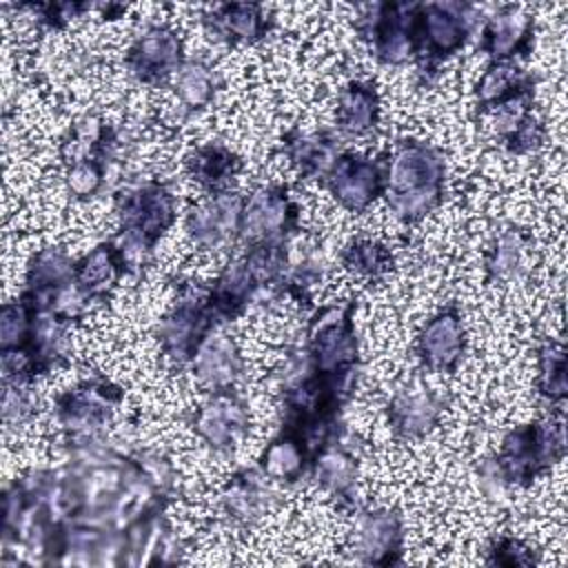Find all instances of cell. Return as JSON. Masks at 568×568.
Wrapping results in <instances>:
<instances>
[{"instance_id":"6da1fadb","label":"cell","mask_w":568,"mask_h":568,"mask_svg":"<svg viewBox=\"0 0 568 568\" xmlns=\"http://www.w3.org/2000/svg\"><path fill=\"white\" fill-rule=\"evenodd\" d=\"M446 160L428 142L404 140L386 160V204L404 224H417L444 200Z\"/></svg>"},{"instance_id":"7a4b0ae2","label":"cell","mask_w":568,"mask_h":568,"mask_svg":"<svg viewBox=\"0 0 568 568\" xmlns=\"http://www.w3.org/2000/svg\"><path fill=\"white\" fill-rule=\"evenodd\" d=\"M115 213L120 220L118 242L135 266V257L155 248L160 237L178 217L175 195L160 178L133 184L115 195Z\"/></svg>"},{"instance_id":"3957f363","label":"cell","mask_w":568,"mask_h":568,"mask_svg":"<svg viewBox=\"0 0 568 568\" xmlns=\"http://www.w3.org/2000/svg\"><path fill=\"white\" fill-rule=\"evenodd\" d=\"M566 455L564 417L537 419L515 426L501 439L493 464L501 484L530 486Z\"/></svg>"},{"instance_id":"277c9868","label":"cell","mask_w":568,"mask_h":568,"mask_svg":"<svg viewBox=\"0 0 568 568\" xmlns=\"http://www.w3.org/2000/svg\"><path fill=\"white\" fill-rule=\"evenodd\" d=\"M311 371L326 377L359 375V342L355 333V302H335L315 311L308 320L302 346Z\"/></svg>"},{"instance_id":"5b68a950","label":"cell","mask_w":568,"mask_h":568,"mask_svg":"<svg viewBox=\"0 0 568 568\" xmlns=\"http://www.w3.org/2000/svg\"><path fill=\"white\" fill-rule=\"evenodd\" d=\"M419 2H379L355 20L362 40L382 64H406L419 58Z\"/></svg>"},{"instance_id":"8992f818","label":"cell","mask_w":568,"mask_h":568,"mask_svg":"<svg viewBox=\"0 0 568 568\" xmlns=\"http://www.w3.org/2000/svg\"><path fill=\"white\" fill-rule=\"evenodd\" d=\"M475 9L464 2H419V67L435 71L444 60L455 55L473 31Z\"/></svg>"},{"instance_id":"52a82bcc","label":"cell","mask_w":568,"mask_h":568,"mask_svg":"<svg viewBox=\"0 0 568 568\" xmlns=\"http://www.w3.org/2000/svg\"><path fill=\"white\" fill-rule=\"evenodd\" d=\"M222 322L213 313L204 293L182 295L160 320L155 337L162 353L175 364H189L197 348L213 335Z\"/></svg>"},{"instance_id":"ba28073f","label":"cell","mask_w":568,"mask_h":568,"mask_svg":"<svg viewBox=\"0 0 568 568\" xmlns=\"http://www.w3.org/2000/svg\"><path fill=\"white\" fill-rule=\"evenodd\" d=\"M122 388L106 377L82 379L78 386L55 397V419L64 437L100 435L113 410L122 402Z\"/></svg>"},{"instance_id":"9c48e42d","label":"cell","mask_w":568,"mask_h":568,"mask_svg":"<svg viewBox=\"0 0 568 568\" xmlns=\"http://www.w3.org/2000/svg\"><path fill=\"white\" fill-rule=\"evenodd\" d=\"M300 229V206L286 184H266L244 197L237 240L255 242H288Z\"/></svg>"},{"instance_id":"30bf717a","label":"cell","mask_w":568,"mask_h":568,"mask_svg":"<svg viewBox=\"0 0 568 568\" xmlns=\"http://www.w3.org/2000/svg\"><path fill=\"white\" fill-rule=\"evenodd\" d=\"M320 182L344 211L364 213L386 193V160L342 151Z\"/></svg>"},{"instance_id":"8fae6325","label":"cell","mask_w":568,"mask_h":568,"mask_svg":"<svg viewBox=\"0 0 568 568\" xmlns=\"http://www.w3.org/2000/svg\"><path fill=\"white\" fill-rule=\"evenodd\" d=\"M182 36L166 24L146 27L124 53V67L142 84H164L184 62Z\"/></svg>"},{"instance_id":"7c38bea8","label":"cell","mask_w":568,"mask_h":568,"mask_svg":"<svg viewBox=\"0 0 568 568\" xmlns=\"http://www.w3.org/2000/svg\"><path fill=\"white\" fill-rule=\"evenodd\" d=\"M251 413L233 390L211 393L193 417V430L215 453H233L248 435Z\"/></svg>"},{"instance_id":"4fadbf2b","label":"cell","mask_w":568,"mask_h":568,"mask_svg":"<svg viewBox=\"0 0 568 568\" xmlns=\"http://www.w3.org/2000/svg\"><path fill=\"white\" fill-rule=\"evenodd\" d=\"M415 353L433 373H453L466 355V326L459 308L448 304L426 320L417 333Z\"/></svg>"},{"instance_id":"5bb4252c","label":"cell","mask_w":568,"mask_h":568,"mask_svg":"<svg viewBox=\"0 0 568 568\" xmlns=\"http://www.w3.org/2000/svg\"><path fill=\"white\" fill-rule=\"evenodd\" d=\"M404 537V521L395 510H366L353 530V552L362 564L393 566L402 561Z\"/></svg>"},{"instance_id":"9a60e30c","label":"cell","mask_w":568,"mask_h":568,"mask_svg":"<svg viewBox=\"0 0 568 568\" xmlns=\"http://www.w3.org/2000/svg\"><path fill=\"white\" fill-rule=\"evenodd\" d=\"M244 195L235 191H220L206 195L202 202L189 209L184 229L195 246L213 248L226 240L240 235Z\"/></svg>"},{"instance_id":"2e32d148","label":"cell","mask_w":568,"mask_h":568,"mask_svg":"<svg viewBox=\"0 0 568 568\" xmlns=\"http://www.w3.org/2000/svg\"><path fill=\"white\" fill-rule=\"evenodd\" d=\"M133 271V264L120 242L106 240L95 244L89 253L75 260L73 288L84 304L104 302L118 282Z\"/></svg>"},{"instance_id":"e0dca14e","label":"cell","mask_w":568,"mask_h":568,"mask_svg":"<svg viewBox=\"0 0 568 568\" xmlns=\"http://www.w3.org/2000/svg\"><path fill=\"white\" fill-rule=\"evenodd\" d=\"M535 44V18L517 7H501L488 16L479 31V49L490 62H515L530 55Z\"/></svg>"},{"instance_id":"ac0fdd59","label":"cell","mask_w":568,"mask_h":568,"mask_svg":"<svg viewBox=\"0 0 568 568\" xmlns=\"http://www.w3.org/2000/svg\"><path fill=\"white\" fill-rule=\"evenodd\" d=\"M264 286L266 282L255 271V266L244 255H240L217 273L204 295L217 320L226 324L240 317Z\"/></svg>"},{"instance_id":"d6986e66","label":"cell","mask_w":568,"mask_h":568,"mask_svg":"<svg viewBox=\"0 0 568 568\" xmlns=\"http://www.w3.org/2000/svg\"><path fill=\"white\" fill-rule=\"evenodd\" d=\"M204 31L226 44H255L273 29V18L251 2L215 4L202 16Z\"/></svg>"},{"instance_id":"ffe728a7","label":"cell","mask_w":568,"mask_h":568,"mask_svg":"<svg viewBox=\"0 0 568 568\" xmlns=\"http://www.w3.org/2000/svg\"><path fill=\"white\" fill-rule=\"evenodd\" d=\"M73 271L75 260L64 248L44 246L27 266L22 295L31 300L36 308H51L60 295L73 286Z\"/></svg>"},{"instance_id":"44dd1931","label":"cell","mask_w":568,"mask_h":568,"mask_svg":"<svg viewBox=\"0 0 568 568\" xmlns=\"http://www.w3.org/2000/svg\"><path fill=\"white\" fill-rule=\"evenodd\" d=\"M442 399L419 386L399 388L386 404V422L397 437L417 439L433 433L442 419Z\"/></svg>"},{"instance_id":"7402d4cb","label":"cell","mask_w":568,"mask_h":568,"mask_svg":"<svg viewBox=\"0 0 568 568\" xmlns=\"http://www.w3.org/2000/svg\"><path fill=\"white\" fill-rule=\"evenodd\" d=\"M189 364L200 386L209 393L235 390L244 375V357L229 335H209Z\"/></svg>"},{"instance_id":"603a6c76","label":"cell","mask_w":568,"mask_h":568,"mask_svg":"<svg viewBox=\"0 0 568 568\" xmlns=\"http://www.w3.org/2000/svg\"><path fill=\"white\" fill-rule=\"evenodd\" d=\"M282 151L304 180H322L342 153L339 140L326 129H291L282 138Z\"/></svg>"},{"instance_id":"cb8c5ba5","label":"cell","mask_w":568,"mask_h":568,"mask_svg":"<svg viewBox=\"0 0 568 568\" xmlns=\"http://www.w3.org/2000/svg\"><path fill=\"white\" fill-rule=\"evenodd\" d=\"M382 115V100L375 82L351 80L337 93L335 122L337 131L351 138H362L375 131Z\"/></svg>"},{"instance_id":"d4e9b609","label":"cell","mask_w":568,"mask_h":568,"mask_svg":"<svg viewBox=\"0 0 568 568\" xmlns=\"http://www.w3.org/2000/svg\"><path fill=\"white\" fill-rule=\"evenodd\" d=\"M308 475L331 495L342 508L353 506L357 459L353 450L342 444V437L328 442L313 459Z\"/></svg>"},{"instance_id":"484cf974","label":"cell","mask_w":568,"mask_h":568,"mask_svg":"<svg viewBox=\"0 0 568 568\" xmlns=\"http://www.w3.org/2000/svg\"><path fill=\"white\" fill-rule=\"evenodd\" d=\"M528 95H535V78L517 62H490L475 84L479 111H495L510 100Z\"/></svg>"},{"instance_id":"4316f807","label":"cell","mask_w":568,"mask_h":568,"mask_svg":"<svg viewBox=\"0 0 568 568\" xmlns=\"http://www.w3.org/2000/svg\"><path fill=\"white\" fill-rule=\"evenodd\" d=\"M240 169H242L240 155L222 142L200 144L186 155L189 178L197 186H202L209 195L229 191V186L235 180V175L240 173Z\"/></svg>"},{"instance_id":"83f0119b","label":"cell","mask_w":568,"mask_h":568,"mask_svg":"<svg viewBox=\"0 0 568 568\" xmlns=\"http://www.w3.org/2000/svg\"><path fill=\"white\" fill-rule=\"evenodd\" d=\"M311 464H313V457L304 446V442L286 428H280V433L262 448L257 457L260 473L266 479L282 481V484H295L302 477H306L311 470Z\"/></svg>"},{"instance_id":"f1b7e54d","label":"cell","mask_w":568,"mask_h":568,"mask_svg":"<svg viewBox=\"0 0 568 568\" xmlns=\"http://www.w3.org/2000/svg\"><path fill=\"white\" fill-rule=\"evenodd\" d=\"M264 475L257 470H237L222 490V513L237 526H251L268 508V488L262 481Z\"/></svg>"},{"instance_id":"f546056e","label":"cell","mask_w":568,"mask_h":568,"mask_svg":"<svg viewBox=\"0 0 568 568\" xmlns=\"http://www.w3.org/2000/svg\"><path fill=\"white\" fill-rule=\"evenodd\" d=\"M173 89L180 104L186 111L206 109L217 91V78L213 69L200 58H186L173 75Z\"/></svg>"},{"instance_id":"4dcf8cb0","label":"cell","mask_w":568,"mask_h":568,"mask_svg":"<svg viewBox=\"0 0 568 568\" xmlns=\"http://www.w3.org/2000/svg\"><path fill=\"white\" fill-rule=\"evenodd\" d=\"M526 262V235L508 229L501 231L486 255V282H506L521 273Z\"/></svg>"},{"instance_id":"1f68e13d","label":"cell","mask_w":568,"mask_h":568,"mask_svg":"<svg viewBox=\"0 0 568 568\" xmlns=\"http://www.w3.org/2000/svg\"><path fill=\"white\" fill-rule=\"evenodd\" d=\"M537 390L550 404H564L566 384V348L557 339H546L537 351Z\"/></svg>"},{"instance_id":"d6a6232c","label":"cell","mask_w":568,"mask_h":568,"mask_svg":"<svg viewBox=\"0 0 568 568\" xmlns=\"http://www.w3.org/2000/svg\"><path fill=\"white\" fill-rule=\"evenodd\" d=\"M342 264L362 277H382L395 266L390 248L371 237H357L342 248Z\"/></svg>"},{"instance_id":"836d02e7","label":"cell","mask_w":568,"mask_h":568,"mask_svg":"<svg viewBox=\"0 0 568 568\" xmlns=\"http://www.w3.org/2000/svg\"><path fill=\"white\" fill-rule=\"evenodd\" d=\"M36 306L20 293L18 300L4 302L0 311V353L22 351L31 337Z\"/></svg>"},{"instance_id":"e575fe53","label":"cell","mask_w":568,"mask_h":568,"mask_svg":"<svg viewBox=\"0 0 568 568\" xmlns=\"http://www.w3.org/2000/svg\"><path fill=\"white\" fill-rule=\"evenodd\" d=\"M106 160L98 158V155H84L78 158L69 164H64V186L69 191V195H73L75 200H91L95 197L106 182V171H109Z\"/></svg>"},{"instance_id":"d590c367","label":"cell","mask_w":568,"mask_h":568,"mask_svg":"<svg viewBox=\"0 0 568 568\" xmlns=\"http://www.w3.org/2000/svg\"><path fill=\"white\" fill-rule=\"evenodd\" d=\"M486 564L497 566H532L537 564V557L530 546H526L521 539L513 535H499L490 541L486 550Z\"/></svg>"},{"instance_id":"8d00e7d4","label":"cell","mask_w":568,"mask_h":568,"mask_svg":"<svg viewBox=\"0 0 568 568\" xmlns=\"http://www.w3.org/2000/svg\"><path fill=\"white\" fill-rule=\"evenodd\" d=\"M36 402L27 386L4 384V399H2V417L7 426H18L33 415Z\"/></svg>"},{"instance_id":"74e56055","label":"cell","mask_w":568,"mask_h":568,"mask_svg":"<svg viewBox=\"0 0 568 568\" xmlns=\"http://www.w3.org/2000/svg\"><path fill=\"white\" fill-rule=\"evenodd\" d=\"M29 9L38 16V22L44 24L47 29H62L69 20H73V18H78L80 13L89 11L91 4L49 2V4H31Z\"/></svg>"}]
</instances>
